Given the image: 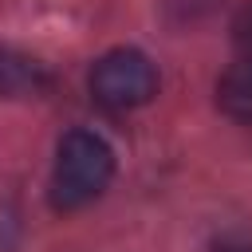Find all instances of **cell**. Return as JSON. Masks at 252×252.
<instances>
[{"label": "cell", "instance_id": "obj_3", "mask_svg": "<svg viewBox=\"0 0 252 252\" xmlns=\"http://www.w3.org/2000/svg\"><path fill=\"white\" fill-rule=\"evenodd\" d=\"M217 106L228 118L252 122V55H236L217 79Z\"/></svg>", "mask_w": 252, "mask_h": 252}, {"label": "cell", "instance_id": "obj_5", "mask_svg": "<svg viewBox=\"0 0 252 252\" xmlns=\"http://www.w3.org/2000/svg\"><path fill=\"white\" fill-rule=\"evenodd\" d=\"M209 252H252V232H228L209 244Z\"/></svg>", "mask_w": 252, "mask_h": 252}, {"label": "cell", "instance_id": "obj_2", "mask_svg": "<svg viewBox=\"0 0 252 252\" xmlns=\"http://www.w3.org/2000/svg\"><path fill=\"white\" fill-rule=\"evenodd\" d=\"M91 94L106 110H134L158 94L154 63L134 47H114L91 67Z\"/></svg>", "mask_w": 252, "mask_h": 252}, {"label": "cell", "instance_id": "obj_4", "mask_svg": "<svg viewBox=\"0 0 252 252\" xmlns=\"http://www.w3.org/2000/svg\"><path fill=\"white\" fill-rule=\"evenodd\" d=\"M232 43H236V55H252V4H244L232 20Z\"/></svg>", "mask_w": 252, "mask_h": 252}, {"label": "cell", "instance_id": "obj_1", "mask_svg": "<svg viewBox=\"0 0 252 252\" xmlns=\"http://www.w3.org/2000/svg\"><path fill=\"white\" fill-rule=\"evenodd\" d=\"M114 177V150L94 130H71L59 142L55 169H51V205L63 213H75L102 197V189Z\"/></svg>", "mask_w": 252, "mask_h": 252}]
</instances>
